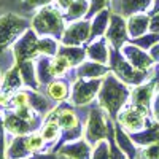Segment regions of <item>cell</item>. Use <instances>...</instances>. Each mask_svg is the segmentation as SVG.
<instances>
[{
    "mask_svg": "<svg viewBox=\"0 0 159 159\" xmlns=\"http://www.w3.org/2000/svg\"><path fill=\"white\" fill-rule=\"evenodd\" d=\"M137 159H159V142L148 145L147 148H143L137 154Z\"/></svg>",
    "mask_w": 159,
    "mask_h": 159,
    "instance_id": "e575fe53",
    "label": "cell"
},
{
    "mask_svg": "<svg viewBox=\"0 0 159 159\" xmlns=\"http://www.w3.org/2000/svg\"><path fill=\"white\" fill-rule=\"evenodd\" d=\"M30 27L42 37H62L64 27V16L62 13L52 5L38 8L30 21Z\"/></svg>",
    "mask_w": 159,
    "mask_h": 159,
    "instance_id": "7a4b0ae2",
    "label": "cell"
},
{
    "mask_svg": "<svg viewBox=\"0 0 159 159\" xmlns=\"http://www.w3.org/2000/svg\"><path fill=\"white\" fill-rule=\"evenodd\" d=\"M91 38V21L81 19L67 25L61 37L65 46H80Z\"/></svg>",
    "mask_w": 159,
    "mask_h": 159,
    "instance_id": "30bf717a",
    "label": "cell"
},
{
    "mask_svg": "<svg viewBox=\"0 0 159 159\" xmlns=\"http://www.w3.org/2000/svg\"><path fill=\"white\" fill-rule=\"evenodd\" d=\"M110 148H111V159H127V154L123 153L116 143L110 142Z\"/></svg>",
    "mask_w": 159,
    "mask_h": 159,
    "instance_id": "60d3db41",
    "label": "cell"
},
{
    "mask_svg": "<svg viewBox=\"0 0 159 159\" xmlns=\"http://www.w3.org/2000/svg\"><path fill=\"white\" fill-rule=\"evenodd\" d=\"M22 76H21V72H19V65L15 64L13 67L3 75V80H2V84H0V89L3 92H11V91H16L22 86Z\"/></svg>",
    "mask_w": 159,
    "mask_h": 159,
    "instance_id": "44dd1931",
    "label": "cell"
},
{
    "mask_svg": "<svg viewBox=\"0 0 159 159\" xmlns=\"http://www.w3.org/2000/svg\"><path fill=\"white\" fill-rule=\"evenodd\" d=\"M49 64H51V61H48V59H45V57L40 59V61L37 62V78H38V83H40V84H46L49 80L52 78Z\"/></svg>",
    "mask_w": 159,
    "mask_h": 159,
    "instance_id": "f1b7e54d",
    "label": "cell"
},
{
    "mask_svg": "<svg viewBox=\"0 0 159 159\" xmlns=\"http://www.w3.org/2000/svg\"><path fill=\"white\" fill-rule=\"evenodd\" d=\"M73 2H75V0H57V3H59V7H61L62 10H67Z\"/></svg>",
    "mask_w": 159,
    "mask_h": 159,
    "instance_id": "bcb514c9",
    "label": "cell"
},
{
    "mask_svg": "<svg viewBox=\"0 0 159 159\" xmlns=\"http://www.w3.org/2000/svg\"><path fill=\"white\" fill-rule=\"evenodd\" d=\"M129 97V89L123 83V80H119L113 73H107L102 81L100 91H99V105L100 108L107 111L110 118H116L118 111L126 103Z\"/></svg>",
    "mask_w": 159,
    "mask_h": 159,
    "instance_id": "6da1fadb",
    "label": "cell"
},
{
    "mask_svg": "<svg viewBox=\"0 0 159 159\" xmlns=\"http://www.w3.org/2000/svg\"><path fill=\"white\" fill-rule=\"evenodd\" d=\"M59 156H65L69 159H91V147L88 140H76L67 143L59 150Z\"/></svg>",
    "mask_w": 159,
    "mask_h": 159,
    "instance_id": "4fadbf2b",
    "label": "cell"
},
{
    "mask_svg": "<svg viewBox=\"0 0 159 159\" xmlns=\"http://www.w3.org/2000/svg\"><path fill=\"white\" fill-rule=\"evenodd\" d=\"M107 73H108V69L103 64H99L94 61L80 64L76 70L78 78H100V76H105Z\"/></svg>",
    "mask_w": 159,
    "mask_h": 159,
    "instance_id": "7402d4cb",
    "label": "cell"
},
{
    "mask_svg": "<svg viewBox=\"0 0 159 159\" xmlns=\"http://www.w3.org/2000/svg\"><path fill=\"white\" fill-rule=\"evenodd\" d=\"M29 105L38 113H48L49 111L48 100L42 94H38V92H30L29 94Z\"/></svg>",
    "mask_w": 159,
    "mask_h": 159,
    "instance_id": "f546056e",
    "label": "cell"
},
{
    "mask_svg": "<svg viewBox=\"0 0 159 159\" xmlns=\"http://www.w3.org/2000/svg\"><path fill=\"white\" fill-rule=\"evenodd\" d=\"M154 92H157V86L156 83H143V84H139L134 91H132V103L134 105H139V107H145L148 108L150 103L154 97Z\"/></svg>",
    "mask_w": 159,
    "mask_h": 159,
    "instance_id": "9a60e30c",
    "label": "cell"
},
{
    "mask_svg": "<svg viewBox=\"0 0 159 159\" xmlns=\"http://www.w3.org/2000/svg\"><path fill=\"white\" fill-rule=\"evenodd\" d=\"M69 67H72L70 62L65 59L64 56H61V54H57L54 59L51 61V64H49V69H51L52 76H61V75H64L65 72L69 70Z\"/></svg>",
    "mask_w": 159,
    "mask_h": 159,
    "instance_id": "4dcf8cb0",
    "label": "cell"
},
{
    "mask_svg": "<svg viewBox=\"0 0 159 159\" xmlns=\"http://www.w3.org/2000/svg\"><path fill=\"white\" fill-rule=\"evenodd\" d=\"M121 54L130 62L132 67H135L140 72H147L153 65V62H154L151 59V56L145 52V49H142V48H139L135 45H132V43L130 45H124L121 48Z\"/></svg>",
    "mask_w": 159,
    "mask_h": 159,
    "instance_id": "8fae6325",
    "label": "cell"
},
{
    "mask_svg": "<svg viewBox=\"0 0 159 159\" xmlns=\"http://www.w3.org/2000/svg\"><path fill=\"white\" fill-rule=\"evenodd\" d=\"M42 135H43L45 142L54 140V139L59 135V124L54 123V121H49V119H46V123H45V126H43V130H42Z\"/></svg>",
    "mask_w": 159,
    "mask_h": 159,
    "instance_id": "836d02e7",
    "label": "cell"
},
{
    "mask_svg": "<svg viewBox=\"0 0 159 159\" xmlns=\"http://www.w3.org/2000/svg\"><path fill=\"white\" fill-rule=\"evenodd\" d=\"M150 11L153 13V15H154V13H157V11H159V0H153V5H151Z\"/></svg>",
    "mask_w": 159,
    "mask_h": 159,
    "instance_id": "c3c4849f",
    "label": "cell"
},
{
    "mask_svg": "<svg viewBox=\"0 0 159 159\" xmlns=\"http://www.w3.org/2000/svg\"><path fill=\"white\" fill-rule=\"evenodd\" d=\"M150 30L154 34H159V11L151 15V21H150Z\"/></svg>",
    "mask_w": 159,
    "mask_h": 159,
    "instance_id": "b9f144b4",
    "label": "cell"
},
{
    "mask_svg": "<svg viewBox=\"0 0 159 159\" xmlns=\"http://www.w3.org/2000/svg\"><path fill=\"white\" fill-rule=\"evenodd\" d=\"M150 21L151 16L148 13H137V15H132L127 18V32L129 37L134 40L139 38L142 35L147 34V30H150Z\"/></svg>",
    "mask_w": 159,
    "mask_h": 159,
    "instance_id": "5bb4252c",
    "label": "cell"
},
{
    "mask_svg": "<svg viewBox=\"0 0 159 159\" xmlns=\"http://www.w3.org/2000/svg\"><path fill=\"white\" fill-rule=\"evenodd\" d=\"M25 143H27V148L30 150V153H34V151H38L40 148L43 147L45 139H43V135H40V134H34V135L25 137Z\"/></svg>",
    "mask_w": 159,
    "mask_h": 159,
    "instance_id": "8d00e7d4",
    "label": "cell"
},
{
    "mask_svg": "<svg viewBox=\"0 0 159 159\" xmlns=\"http://www.w3.org/2000/svg\"><path fill=\"white\" fill-rule=\"evenodd\" d=\"M48 96L52 100L62 102L69 96V88H67V84H65L64 81H51L48 84Z\"/></svg>",
    "mask_w": 159,
    "mask_h": 159,
    "instance_id": "83f0119b",
    "label": "cell"
},
{
    "mask_svg": "<svg viewBox=\"0 0 159 159\" xmlns=\"http://www.w3.org/2000/svg\"><path fill=\"white\" fill-rule=\"evenodd\" d=\"M148 54L151 56L153 61H157V62H159V43H156L154 46H151V48L148 49Z\"/></svg>",
    "mask_w": 159,
    "mask_h": 159,
    "instance_id": "ee69618b",
    "label": "cell"
},
{
    "mask_svg": "<svg viewBox=\"0 0 159 159\" xmlns=\"http://www.w3.org/2000/svg\"><path fill=\"white\" fill-rule=\"evenodd\" d=\"M100 86H102V81L99 78H89V80L78 78L73 84L72 102L75 105H80V107L88 105L89 102H92L94 96L100 91Z\"/></svg>",
    "mask_w": 159,
    "mask_h": 159,
    "instance_id": "ba28073f",
    "label": "cell"
},
{
    "mask_svg": "<svg viewBox=\"0 0 159 159\" xmlns=\"http://www.w3.org/2000/svg\"><path fill=\"white\" fill-rule=\"evenodd\" d=\"M5 148H3V135H2V132H0V159H5Z\"/></svg>",
    "mask_w": 159,
    "mask_h": 159,
    "instance_id": "7dc6e473",
    "label": "cell"
},
{
    "mask_svg": "<svg viewBox=\"0 0 159 159\" xmlns=\"http://www.w3.org/2000/svg\"><path fill=\"white\" fill-rule=\"evenodd\" d=\"M132 142L140 147H148V145L157 143L159 142V123H153L151 126H148L143 132H135L130 135Z\"/></svg>",
    "mask_w": 159,
    "mask_h": 159,
    "instance_id": "ffe728a7",
    "label": "cell"
},
{
    "mask_svg": "<svg viewBox=\"0 0 159 159\" xmlns=\"http://www.w3.org/2000/svg\"><path fill=\"white\" fill-rule=\"evenodd\" d=\"M111 130L110 123H107V118L103 116L100 108H92L89 111V118L86 123V140L89 143H97L103 139H107L108 132Z\"/></svg>",
    "mask_w": 159,
    "mask_h": 159,
    "instance_id": "5b68a950",
    "label": "cell"
},
{
    "mask_svg": "<svg viewBox=\"0 0 159 159\" xmlns=\"http://www.w3.org/2000/svg\"><path fill=\"white\" fill-rule=\"evenodd\" d=\"M54 0H24V7L25 8H43L51 5Z\"/></svg>",
    "mask_w": 159,
    "mask_h": 159,
    "instance_id": "f35d334b",
    "label": "cell"
},
{
    "mask_svg": "<svg viewBox=\"0 0 159 159\" xmlns=\"http://www.w3.org/2000/svg\"><path fill=\"white\" fill-rule=\"evenodd\" d=\"M147 110L145 107H139V105L132 103L130 107L123 110L118 116V124L121 126L127 132H140L143 127H147Z\"/></svg>",
    "mask_w": 159,
    "mask_h": 159,
    "instance_id": "52a82bcc",
    "label": "cell"
},
{
    "mask_svg": "<svg viewBox=\"0 0 159 159\" xmlns=\"http://www.w3.org/2000/svg\"><path fill=\"white\" fill-rule=\"evenodd\" d=\"M3 103H7V92L0 91V105H3Z\"/></svg>",
    "mask_w": 159,
    "mask_h": 159,
    "instance_id": "681fc988",
    "label": "cell"
},
{
    "mask_svg": "<svg viewBox=\"0 0 159 159\" xmlns=\"http://www.w3.org/2000/svg\"><path fill=\"white\" fill-rule=\"evenodd\" d=\"M16 115L21 116L22 119H25V121H32V119H34V113H32V110L29 108V105L16 108Z\"/></svg>",
    "mask_w": 159,
    "mask_h": 159,
    "instance_id": "ab89813d",
    "label": "cell"
},
{
    "mask_svg": "<svg viewBox=\"0 0 159 159\" xmlns=\"http://www.w3.org/2000/svg\"><path fill=\"white\" fill-rule=\"evenodd\" d=\"M91 159H111V148H110V142L107 140H100L96 143V150L92 153Z\"/></svg>",
    "mask_w": 159,
    "mask_h": 159,
    "instance_id": "d6a6232c",
    "label": "cell"
},
{
    "mask_svg": "<svg viewBox=\"0 0 159 159\" xmlns=\"http://www.w3.org/2000/svg\"><path fill=\"white\" fill-rule=\"evenodd\" d=\"M19 65V72L22 76V81L25 83V86L38 89V78H37V67L34 61H24V62H16Z\"/></svg>",
    "mask_w": 159,
    "mask_h": 159,
    "instance_id": "603a6c76",
    "label": "cell"
},
{
    "mask_svg": "<svg viewBox=\"0 0 159 159\" xmlns=\"http://www.w3.org/2000/svg\"><path fill=\"white\" fill-rule=\"evenodd\" d=\"M29 153H30V150L27 148V143H25L24 135H18L10 143V148H8V157L10 159H25L29 156Z\"/></svg>",
    "mask_w": 159,
    "mask_h": 159,
    "instance_id": "cb8c5ba5",
    "label": "cell"
},
{
    "mask_svg": "<svg viewBox=\"0 0 159 159\" xmlns=\"http://www.w3.org/2000/svg\"><path fill=\"white\" fill-rule=\"evenodd\" d=\"M111 70L115 72V75L123 80L124 83H129V84H143L142 81L147 78V72H140L137 70L135 67H132L130 62L127 59L123 57V54L119 52L118 49H115L111 52Z\"/></svg>",
    "mask_w": 159,
    "mask_h": 159,
    "instance_id": "277c9868",
    "label": "cell"
},
{
    "mask_svg": "<svg viewBox=\"0 0 159 159\" xmlns=\"http://www.w3.org/2000/svg\"><path fill=\"white\" fill-rule=\"evenodd\" d=\"M153 5V0H113V13L129 18L137 13H147Z\"/></svg>",
    "mask_w": 159,
    "mask_h": 159,
    "instance_id": "7c38bea8",
    "label": "cell"
},
{
    "mask_svg": "<svg viewBox=\"0 0 159 159\" xmlns=\"http://www.w3.org/2000/svg\"><path fill=\"white\" fill-rule=\"evenodd\" d=\"M3 126L8 132H11V134H15V135H25L32 130V123L22 119L16 113H8L5 116Z\"/></svg>",
    "mask_w": 159,
    "mask_h": 159,
    "instance_id": "ac0fdd59",
    "label": "cell"
},
{
    "mask_svg": "<svg viewBox=\"0 0 159 159\" xmlns=\"http://www.w3.org/2000/svg\"><path fill=\"white\" fill-rule=\"evenodd\" d=\"M113 0H89V13H88V18H92L94 15H97L99 11L105 10Z\"/></svg>",
    "mask_w": 159,
    "mask_h": 159,
    "instance_id": "d590c367",
    "label": "cell"
},
{
    "mask_svg": "<svg viewBox=\"0 0 159 159\" xmlns=\"http://www.w3.org/2000/svg\"><path fill=\"white\" fill-rule=\"evenodd\" d=\"M127 19L118 13H111V18H110V24H108V29L105 32V38L107 42L115 48V49H121L126 42H127Z\"/></svg>",
    "mask_w": 159,
    "mask_h": 159,
    "instance_id": "9c48e42d",
    "label": "cell"
},
{
    "mask_svg": "<svg viewBox=\"0 0 159 159\" xmlns=\"http://www.w3.org/2000/svg\"><path fill=\"white\" fill-rule=\"evenodd\" d=\"M29 27L30 22L16 13H5L0 16V52L15 43Z\"/></svg>",
    "mask_w": 159,
    "mask_h": 159,
    "instance_id": "3957f363",
    "label": "cell"
},
{
    "mask_svg": "<svg viewBox=\"0 0 159 159\" xmlns=\"http://www.w3.org/2000/svg\"><path fill=\"white\" fill-rule=\"evenodd\" d=\"M38 52H42L45 56H56L59 52V45L54 37H42L38 38Z\"/></svg>",
    "mask_w": 159,
    "mask_h": 159,
    "instance_id": "4316f807",
    "label": "cell"
},
{
    "mask_svg": "<svg viewBox=\"0 0 159 159\" xmlns=\"http://www.w3.org/2000/svg\"><path fill=\"white\" fill-rule=\"evenodd\" d=\"M111 10L110 8H105L102 11H99L97 15L92 16L91 19V38H99L102 37L108 29V24H110V18H111Z\"/></svg>",
    "mask_w": 159,
    "mask_h": 159,
    "instance_id": "e0dca14e",
    "label": "cell"
},
{
    "mask_svg": "<svg viewBox=\"0 0 159 159\" xmlns=\"http://www.w3.org/2000/svg\"><path fill=\"white\" fill-rule=\"evenodd\" d=\"M113 135H115V142H116V145H118L119 148H121V151H123V153H126V154H127V157H130V159L137 157L135 143L132 142L130 135H127V134H126V130H124L121 126H119V124H116V126H115Z\"/></svg>",
    "mask_w": 159,
    "mask_h": 159,
    "instance_id": "d6986e66",
    "label": "cell"
},
{
    "mask_svg": "<svg viewBox=\"0 0 159 159\" xmlns=\"http://www.w3.org/2000/svg\"><path fill=\"white\" fill-rule=\"evenodd\" d=\"M57 54L64 56L65 59H67L70 62V65H80L83 62L84 56H86V49L80 48V46H62L59 48V52Z\"/></svg>",
    "mask_w": 159,
    "mask_h": 159,
    "instance_id": "484cf974",
    "label": "cell"
},
{
    "mask_svg": "<svg viewBox=\"0 0 159 159\" xmlns=\"http://www.w3.org/2000/svg\"><path fill=\"white\" fill-rule=\"evenodd\" d=\"M13 54L16 62L32 61L38 54V34L30 27L25 30L13 45Z\"/></svg>",
    "mask_w": 159,
    "mask_h": 159,
    "instance_id": "8992f818",
    "label": "cell"
},
{
    "mask_svg": "<svg viewBox=\"0 0 159 159\" xmlns=\"http://www.w3.org/2000/svg\"><path fill=\"white\" fill-rule=\"evenodd\" d=\"M89 13V2L88 0H75V2L65 10V19L78 21L83 16H88Z\"/></svg>",
    "mask_w": 159,
    "mask_h": 159,
    "instance_id": "d4e9b609",
    "label": "cell"
},
{
    "mask_svg": "<svg viewBox=\"0 0 159 159\" xmlns=\"http://www.w3.org/2000/svg\"><path fill=\"white\" fill-rule=\"evenodd\" d=\"M107 38H94L92 43L86 48V56L94 61V62H99V64H105L108 62V57H110V51H108V46H107Z\"/></svg>",
    "mask_w": 159,
    "mask_h": 159,
    "instance_id": "2e32d148",
    "label": "cell"
},
{
    "mask_svg": "<svg viewBox=\"0 0 159 159\" xmlns=\"http://www.w3.org/2000/svg\"><path fill=\"white\" fill-rule=\"evenodd\" d=\"M30 159H59V154H37V156H32Z\"/></svg>",
    "mask_w": 159,
    "mask_h": 159,
    "instance_id": "f6af8a7d",
    "label": "cell"
},
{
    "mask_svg": "<svg viewBox=\"0 0 159 159\" xmlns=\"http://www.w3.org/2000/svg\"><path fill=\"white\" fill-rule=\"evenodd\" d=\"M11 103L15 105L16 108L25 107V105H29V94L27 92H18V94H15V97H13Z\"/></svg>",
    "mask_w": 159,
    "mask_h": 159,
    "instance_id": "74e56055",
    "label": "cell"
},
{
    "mask_svg": "<svg viewBox=\"0 0 159 159\" xmlns=\"http://www.w3.org/2000/svg\"><path fill=\"white\" fill-rule=\"evenodd\" d=\"M153 115H154L156 123H159V88H157L156 97H154V102H153Z\"/></svg>",
    "mask_w": 159,
    "mask_h": 159,
    "instance_id": "7bdbcfd3",
    "label": "cell"
},
{
    "mask_svg": "<svg viewBox=\"0 0 159 159\" xmlns=\"http://www.w3.org/2000/svg\"><path fill=\"white\" fill-rule=\"evenodd\" d=\"M156 43H159V34H154V32L145 34V35H142V37H139V38L132 40V45H135V46H139V48H142V49H150V48L154 46Z\"/></svg>",
    "mask_w": 159,
    "mask_h": 159,
    "instance_id": "1f68e13d",
    "label": "cell"
}]
</instances>
